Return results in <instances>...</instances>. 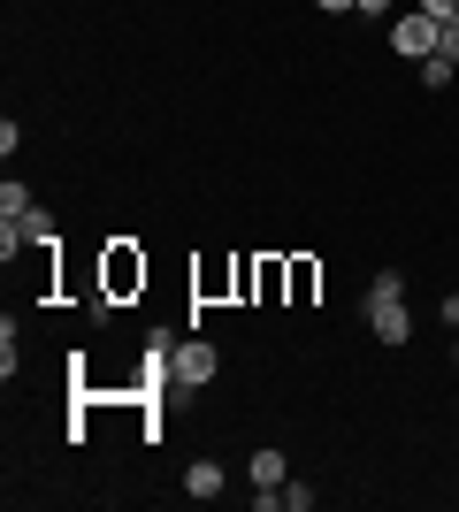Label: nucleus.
<instances>
[{
	"mask_svg": "<svg viewBox=\"0 0 459 512\" xmlns=\"http://www.w3.org/2000/svg\"><path fill=\"white\" fill-rule=\"evenodd\" d=\"M398 299H406V276H398V268H383V276L368 283V329H375L383 344H406V337H414V314H406Z\"/></svg>",
	"mask_w": 459,
	"mask_h": 512,
	"instance_id": "nucleus-1",
	"label": "nucleus"
},
{
	"mask_svg": "<svg viewBox=\"0 0 459 512\" xmlns=\"http://www.w3.org/2000/svg\"><path fill=\"white\" fill-rule=\"evenodd\" d=\"M16 253H54V214H0V260Z\"/></svg>",
	"mask_w": 459,
	"mask_h": 512,
	"instance_id": "nucleus-2",
	"label": "nucleus"
},
{
	"mask_svg": "<svg viewBox=\"0 0 459 512\" xmlns=\"http://www.w3.org/2000/svg\"><path fill=\"white\" fill-rule=\"evenodd\" d=\"M437 16H421V8H406V16H391V54H406V62H429L437 54Z\"/></svg>",
	"mask_w": 459,
	"mask_h": 512,
	"instance_id": "nucleus-3",
	"label": "nucleus"
},
{
	"mask_svg": "<svg viewBox=\"0 0 459 512\" xmlns=\"http://www.w3.org/2000/svg\"><path fill=\"white\" fill-rule=\"evenodd\" d=\"M169 375H176V390H207V383H215V344L184 337V344H176V360H169Z\"/></svg>",
	"mask_w": 459,
	"mask_h": 512,
	"instance_id": "nucleus-4",
	"label": "nucleus"
},
{
	"mask_svg": "<svg viewBox=\"0 0 459 512\" xmlns=\"http://www.w3.org/2000/svg\"><path fill=\"white\" fill-rule=\"evenodd\" d=\"M100 283H108V299H131V291H146V253H138V245H108V268H100Z\"/></svg>",
	"mask_w": 459,
	"mask_h": 512,
	"instance_id": "nucleus-5",
	"label": "nucleus"
},
{
	"mask_svg": "<svg viewBox=\"0 0 459 512\" xmlns=\"http://www.w3.org/2000/svg\"><path fill=\"white\" fill-rule=\"evenodd\" d=\"M291 467H284V451H253V490H284Z\"/></svg>",
	"mask_w": 459,
	"mask_h": 512,
	"instance_id": "nucleus-6",
	"label": "nucleus"
},
{
	"mask_svg": "<svg viewBox=\"0 0 459 512\" xmlns=\"http://www.w3.org/2000/svg\"><path fill=\"white\" fill-rule=\"evenodd\" d=\"M184 490H192V497H199V505H207V497H215V490H222V467H215V459H199V467H192V474H184Z\"/></svg>",
	"mask_w": 459,
	"mask_h": 512,
	"instance_id": "nucleus-7",
	"label": "nucleus"
},
{
	"mask_svg": "<svg viewBox=\"0 0 459 512\" xmlns=\"http://www.w3.org/2000/svg\"><path fill=\"white\" fill-rule=\"evenodd\" d=\"M314 283H322V268H314V260H291V299H314Z\"/></svg>",
	"mask_w": 459,
	"mask_h": 512,
	"instance_id": "nucleus-8",
	"label": "nucleus"
},
{
	"mask_svg": "<svg viewBox=\"0 0 459 512\" xmlns=\"http://www.w3.org/2000/svg\"><path fill=\"white\" fill-rule=\"evenodd\" d=\"M0 214H31V184H16V176H8V184H0Z\"/></svg>",
	"mask_w": 459,
	"mask_h": 512,
	"instance_id": "nucleus-9",
	"label": "nucleus"
},
{
	"mask_svg": "<svg viewBox=\"0 0 459 512\" xmlns=\"http://www.w3.org/2000/svg\"><path fill=\"white\" fill-rule=\"evenodd\" d=\"M16 360H23V337H16V321H0V367L16 375Z\"/></svg>",
	"mask_w": 459,
	"mask_h": 512,
	"instance_id": "nucleus-10",
	"label": "nucleus"
},
{
	"mask_svg": "<svg viewBox=\"0 0 459 512\" xmlns=\"http://www.w3.org/2000/svg\"><path fill=\"white\" fill-rule=\"evenodd\" d=\"M421 85L444 92V85H452V62H444V54H429V62H421Z\"/></svg>",
	"mask_w": 459,
	"mask_h": 512,
	"instance_id": "nucleus-11",
	"label": "nucleus"
},
{
	"mask_svg": "<svg viewBox=\"0 0 459 512\" xmlns=\"http://www.w3.org/2000/svg\"><path fill=\"white\" fill-rule=\"evenodd\" d=\"M437 54H444V62H452V69H459V16H452V23H444V31H437Z\"/></svg>",
	"mask_w": 459,
	"mask_h": 512,
	"instance_id": "nucleus-12",
	"label": "nucleus"
},
{
	"mask_svg": "<svg viewBox=\"0 0 459 512\" xmlns=\"http://www.w3.org/2000/svg\"><path fill=\"white\" fill-rule=\"evenodd\" d=\"M414 8H421V16H437V23H452V16H459V0H414Z\"/></svg>",
	"mask_w": 459,
	"mask_h": 512,
	"instance_id": "nucleus-13",
	"label": "nucleus"
},
{
	"mask_svg": "<svg viewBox=\"0 0 459 512\" xmlns=\"http://www.w3.org/2000/svg\"><path fill=\"white\" fill-rule=\"evenodd\" d=\"M352 8H360V16H375V23H383V16H391V8H398V0H352Z\"/></svg>",
	"mask_w": 459,
	"mask_h": 512,
	"instance_id": "nucleus-14",
	"label": "nucleus"
},
{
	"mask_svg": "<svg viewBox=\"0 0 459 512\" xmlns=\"http://www.w3.org/2000/svg\"><path fill=\"white\" fill-rule=\"evenodd\" d=\"M444 321H452V337H459V299H444Z\"/></svg>",
	"mask_w": 459,
	"mask_h": 512,
	"instance_id": "nucleus-15",
	"label": "nucleus"
},
{
	"mask_svg": "<svg viewBox=\"0 0 459 512\" xmlns=\"http://www.w3.org/2000/svg\"><path fill=\"white\" fill-rule=\"evenodd\" d=\"M345 8H352V0H322V16H345Z\"/></svg>",
	"mask_w": 459,
	"mask_h": 512,
	"instance_id": "nucleus-16",
	"label": "nucleus"
},
{
	"mask_svg": "<svg viewBox=\"0 0 459 512\" xmlns=\"http://www.w3.org/2000/svg\"><path fill=\"white\" fill-rule=\"evenodd\" d=\"M452 360H459V337H452Z\"/></svg>",
	"mask_w": 459,
	"mask_h": 512,
	"instance_id": "nucleus-17",
	"label": "nucleus"
}]
</instances>
